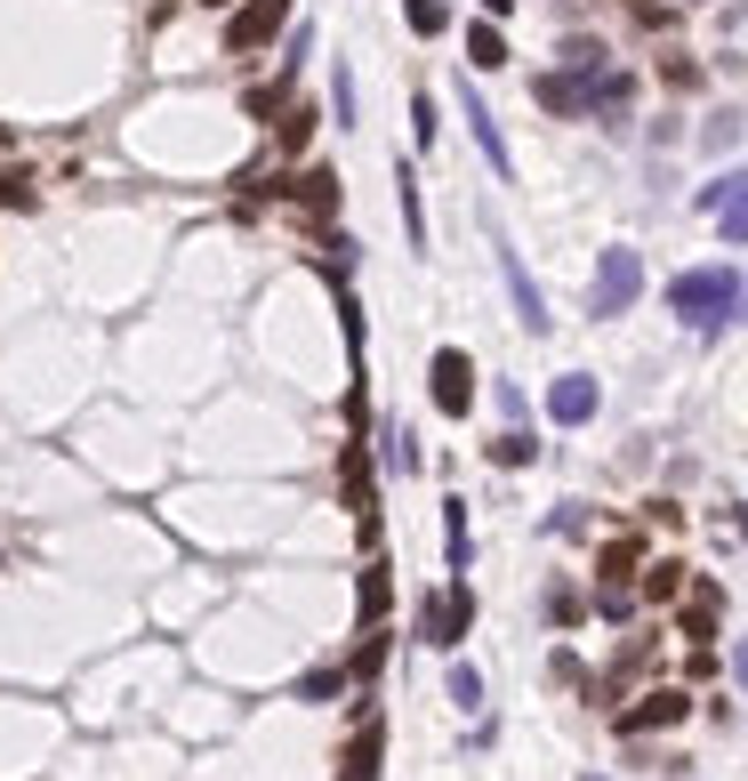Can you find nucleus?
<instances>
[{
	"instance_id": "f257e3e1",
	"label": "nucleus",
	"mask_w": 748,
	"mask_h": 781,
	"mask_svg": "<svg viewBox=\"0 0 748 781\" xmlns=\"http://www.w3.org/2000/svg\"><path fill=\"white\" fill-rule=\"evenodd\" d=\"M669 306H676L684 331L716 339L724 322H740V315H748V274H733V266H692V274H676V282H669Z\"/></svg>"
},
{
	"instance_id": "f03ea898",
	"label": "nucleus",
	"mask_w": 748,
	"mask_h": 781,
	"mask_svg": "<svg viewBox=\"0 0 748 781\" xmlns=\"http://www.w3.org/2000/svg\"><path fill=\"white\" fill-rule=\"evenodd\" d=\"M636 291H643V258H636V251H620V242H612V251L596 258V282H588V315H596V322L628 315V306H636Z\"/></svg>"
},
{
	"instance_id": "7ed1b4c3",
	"label": "nucleus",
	"mask_w": 748,
	"mask_h": 781,
	"mask_svg": "<svg viewBox=\"0 0 748 781\" xmlns=\"http://www.w3.org/2000/svg\"><path fill=\"white\" fill-rule=\"evenodd\" d=\"M427 395H434L443 419H467V411H475V363L459 355V346H443V355L427 363Z\"/></svg>"
},
{
	"instance_id": "20e7f679",
	"label": "nucleus",
	"mask_w": 748,
	"mask_h": 781,
	"mask_svg": "<svg viewBox=\"0 0 748 781\" xmlns=\"http://www.w3.org/2000/svg\"><path fill=\"white\" fill-rule=\"evenodd\" d=\"M499 274H507V298H515V322H524V331H531V339H548V322H555V315H548V298H539V282H531V266H524V258H515V251H507V242H499Z\"/></svg>"
},
{
	"instance_id": "39448f33",
	"label": "nucleus",
	"mask_w": 748,
	"mask_h": 781,
	"mask_svg": "<svg viewBox=\"0 0 748 781\" xmlns=\"http://www.w3.org/2000/svg\"><path fill=\"white\" fill-rule=\"evenodd\" d=\"M467 621H475V596H467V581H451V596H427L419 636H427V645H459Z\"/></svg>"
},
{
	"instance_id": "423d86ee",
	"label": "nucleus",
	"mask_w": 748,
	"mask_h": 781,
	"mask_svg": "<svg viewBox=\"0 0 748 781\" xmlns=\"http://www.w3.org/2000/svg\"><path fill=\"white\" fill-rule=\"evenodd\" d=\"M290 25V0H249V9H234V25H225V49L249 57V49H266Z\"/></svg>"
},
{
	"instance_id": "0eeeda50",
	"label": "nucleus",
	"mask_w": 748,
	"mask_h": 781,
	"mask_svg": "<svg viewBox=\"0 0 748 781\" xmlns=\"http://www.w3.org/2000/svg\"><path fill=\"white\" fill-rule=\"evenodd\" d=\"M596 403H604V387H596L588 371H564V379L548 387V419H555V427H588Z\"/></svg>"
},
{
	"instance_id": "6e6552de",
	"label": "nucleus",
	"mask_w": 748,
	"mask_h": 781,
	"mask_svg": "<svg viewBox=\"0 0 748 781\" xmlns=\"http://www.w3.org/2000/svg\"><path fill=\"white\" fill-rule=\"evenodd\" d=\"M459 113H467V130H475V146H483V161H491V178H515V154H507V137H499V121H491V106L459 81Z\"/></svg>"
},
{
	"instance_id": "1a4fd4ad",
	"label": "nucleus",
	"mask_w": 748,
	"mask_h": 781,
	"mask_svg": "<svg viewBox=\"0 0 748 781\" xmlns=\"http://www.w3.org/2000/svg\"><path fill=\"white\" fill-rule=\"evenodd\" d=\"M676 717H684V693H643V709H628L620 725H628V733H652V725H676Z\"/></svg>"
},
{
	"instance_id": "9d476101",
	"label": "nucleus",
	"mask_w": 748,
	"mask_h": 781,
	"mask_svg": "<svg viewBox=\"0 0 748 781\" xmlns=\"http://www.w3.org/2000/svg\"><path fill=\"white\" fill-rule=\"evenodd\" d=\"M539 106L548 113H588V89H579L572 73H539Z\"/></svg>"
},
{
	"instance_id": "9b49d317",
	"label": "nucleus",
	"mask_w": 748,
	"mask_h": 781,
	"mask_svg": "<svg viewBox=\"0 0 748 781\" xmlns=\"http://www.w3.org/2000/svg\"><path fill=\"white\" fill-rule=\"evenodd\" d=\"M467 57H475V65H507V33H499L491 16H483V25L467 33Z\"/></svg>"
},
{
	"instance_id": "f8f14e48",
	"label": "nucleus",
	"mask_w": 748,
	"mask_h": 781,
	"mask_svg": "<svg viewBox=\"0 0 748 781\" xmlns=\"http://www.w3.org/2000/svg\"><path fill=\"white\" fill-rule=\"evenodd\" d=\"M531 460H539V443L524 436V427H507V436L491 443V467H531Z\"/></svg>"
},
{
	"instance_id": "ddd939ff",
	"label": "nucleus",
	"mask_w": 748,
	"mask_h": 781,
	"mask_svg": "<svg viewBox=\"0 0 748 781\" xmlns=\"http://www.w3.org/2000/svg\"><path fill=\"white\" fill-rule=\"evenodd\" d=\"M443 532H451V572H467V500H443Z\"/></svg>"
},
{
	"instance_id": "4468645a",
	"label": "nucleus",
	"mask_w": 748,
	"mask_h": 781,
	"mask_svg": "<svg viewBox=\"0 0 748 781\" xmlns=\"http://www.w3.org/2000/svg\"><path fill=\"white\" fill-rule=\"evenodd\" d=\"M403 234H410V251H427V210H419V178L403 170Z\"/></svg>"
},
{
	"instance_id": "2eb2a0df",
	"label": "nucleus",
	"mask_w": 748,
	"mask_h": 781,
	"mask_svg": "<svg viewBox=\"0 0 748 781\" xmlns=\"http://www.w3.org/2000/svg\"><path fill=\"white\" fill-rule=\"evenodd\" d=\"M403 16H410V33H419V40H434V33L451 25V9H443V0H403Z\"/></svg>"
},
{
	"instance_id": "dca6fc26",
	"label": "nucleus",
	"mask_w": 748,
	"mask_h": 781,
	"mask_svg": "<svg viewBox=\"0 0 748 781\" xmlns=\"http://www.w3.org/2000/svg\"><path fill=\"white\" fill-rule=\"evenodd\" d=\"M298 202H306V210H315V218H330V202H339V178H330V170L298 178Z\"/></svg>"
},
{
	"instance_id": "f3484780",
	"label": "nucleus",
	"mask_w": 748,
	"mask_h": 781,
	"mask_svg": "<svg viewBox=\"0 0 748 781\" xmlns=\"http://www.w3.org/2000/svg\"><path fill=\"white\" fill-rule=\"evenodd\" d=\"M716 605H724V596H716L709 581H700V588H692V612H684V629H692V636H709V629H716Z\"/></svg>"
},
{
	"instance_id": "a211bd4d",
	"label": "nucleus",
	"mask_w": 748,
	"mask_h": 781,
	"mask_svg": "<svg viewBox=\"0 0 748 781\" xmlns=\"http://www.w3.org/2000/svg\"><path fill=\"white\" fill-rule=\"evenodd\" d=\"M330 113H339V130H355V73H330Z\"/></svg>"
},
{
	"instance_id": "6ab92c4d",
	"label": "nucleus",
	"mask_w": 748,
	"mask_h": 781,
	"mask_svg": "<svg viewBox=\"0 0 748 781\" xmlns=\"http://www.w3.org/2000/svg\"><path fill=\"white\" fill-rule=\"evenodd\" d=\"M564 65L572 73H604V40H564Z\"/></svg>"
},
{
	"instance_id": "aec40b11",
	"label": "nucleus",
	"mask_w": 748,
	"mask_h": 781,
	"mask_svg": "<svg viewBox=\"0 0 748 781\" xmlns=\"http://www.w3.org/2000/svg\"><path fill=\"white\" fill-rule=\"evenodd\" d=\"M451 701H459V709H483V676H475L467 661L451 669Z\"/></svg>"
},
{
	"instance_id": "412c9836",
	"label": "nucleus",
	"mask_w": 748,
	"mask_h": 781,
	"mask_svg": "<svg viewBox=\"0 0 748 781\" xmlns=\"http://www.w3.org/2000/svg\"><path fill=\"white\" fill-rule=\"evenodd\" d=\"M0 202H9V210H33V178L25 170H0Z\"/></svg>"
},
{
	"instance_id": "4be33fe9",
	"label": "nucleus",
	"mask_w": 748,
	"mask_h": 781,
	"mask_svg": "<svg viewBox=\"0 0 748 781\" xmlns=\"http://www.w3.org/2000/svg\"><path fill=\"white\" fill-rule=\"evenodd\" d=\"M339 685H346V669H315V676H306L298 693H306V701H330V693H339Z\"/></svg>"
},
{
	"instance_id": "5701e85b",
	"label": "nucleus",
	"mask_w": 748,
	"mask_h": 781,
	"mask_svg": "<svg viewBox=\"0 0 748 781\" xmlns=\"http://www.w3.org/2000/svg\"><path fill=\"white\" fill-rule=\"evenodd\" d=\"M410 121H419V146H434V97H427V89L410 97Z\"/></svg>"
},
{
	"instance_id": "b1692460",
	"label": "nucleus",
	"mask_w": 748,
	"mask_h": 781,
	"mask_svg": "<svg viewBox=\"0 0 748 781\" xmlns=\"http://www.w3.org/2000/svg\"><path fill=\"white\" fill-rule=\"evenodd\" d=\"M676 588H684V564H660V572H652V596H660V605H669Z\"/></svg>"
},
{
	"instance_id": "393cba45",
	"label": "nucleus",
	"mask_w": 748,
	"mask_h": 781,
	"mask_svg": "<svg viewBox=\"0 0 748 781\" xmlns=\"http://www.w3.org/2000/svg\"><path fill=\"white\" fill-rule=\"evenodd\" d=\"M483 9H491V16H507V9H515V0H483Z\"/></svg>"
},
{
	"instance_id": "a878e982",
	"label": "nucleus",
	"mask_w": 748,
	"mask_h": 781,
	"mask_svg": "<svg viewBox=\"0 0 748 781\" xmlns=\"http://www.w3.org/2000/svg\"><path fill=\"white\" fill-rule=\"evenodd\" d=\"M201 9H234V0H201Z\"/></svg>"
},
{
	"instance_id": "bb28decb",
	"label": "nucleus",
	"mask_w": 748,
	"mask_h": 781,
	"mask_svg": "<svg viewBox=\"0 0 748 781\" xmlns=\"http://www.w3.org/2000/svg\"><path fill=\"white\" fill-rule=\"evenodd\" d=\"M740 532H748V508H740Z\"/></svg>"
},
{
	"instance_id": "cd10ccee",
	"label": "nucleus",
	"mask_w": 748,
	"mask_h": 781,
	"mask_svg": "<svg viewBox=\"0 0 748 781\" xmlns=\"http://www.w3.org/2000/svg\"><path fill=\"white\" fill-rule=\"evenodd\" d=\"M692 9H700V0H692Z\"/></svg>"
}]
</instances>
